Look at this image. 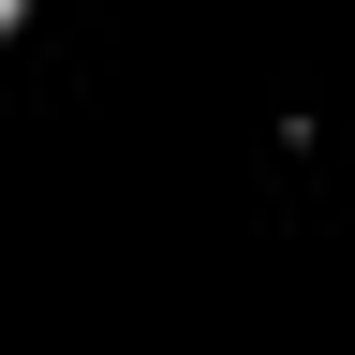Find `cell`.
<instances>
[{"label": "cell", "instance_id": "obj_1", "mask_svg": "<svg viewBox=\"0 0 355 355\" xmlns=\"http://www.w3.org/2000/svg\"><path fill=\"white\" fill-rule=\"evenodd\" d=\"M15 30H30V0H0V60H15Z\"/></svg>", "mask_w": 355, "mask_h": 355}]
</instances>
